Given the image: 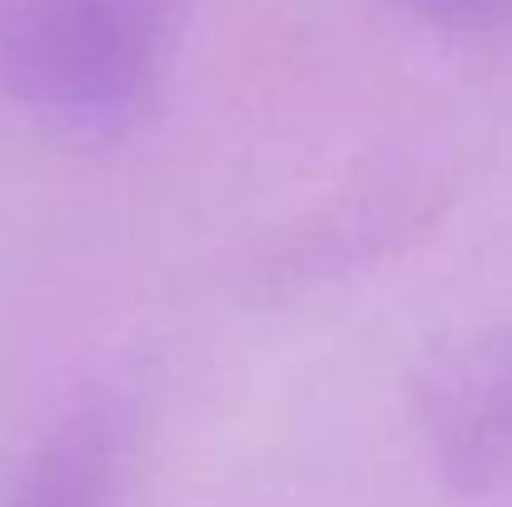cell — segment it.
Returning a JSON list of instances; mask_svg holds the SVG:
<instances>
[{"instance_id":"2","label":"cell","mask_w":512,"mask_h":507,"mask_svg":"<svg viewBox=\"0 0 512 507\" xmlns=\"http://www.w3.org/2000/svg\"><path fill=\"white\" fill-rule=\"evenodd\" d=\"M418 408L443 478L458 493L493 488L512 468V338H473L438 358Z\"/></svg>"},{"instance_id":"3","label":"cell","mask_w":512,"mask_h":507,"mask_svg":"<svg viewBox=\"0 0 512 507\" xmlns=\"http://www.w3.org/2000/svg\"><path fill=\"white\" fill-rule=\"evenodd\" d=\"M120 443L125 418L115 403H90L70 413L30 463L15 507H105L120 468Z\"/></svg>"},{"instance_id":"1","label":"cell","mask_w":512,"mask_h":507,"mask_svg":"<svg viewBox=\"0 0 512 507\" xmlns=\"http://www.w3.org/2000/svg\"><path fill=\"white\" fill-rule=\"evenodd\" d=\"M184 25L189 0H0V100L110 145L160 105Z\"/></svg>"},{"instance_id":"4","label":"cell","mask_w":512,"mask_h":507,"mask_svg":"<svg viewBox=\"0 0 512 507\" xmlns=\"http://www.w3.org/2000/svg\"><path fill=\"white\" fill-rule=\"evenodd\" d=\"M438 30H503L512 25V0H398Z\"/></svg>"}]
</instances>
